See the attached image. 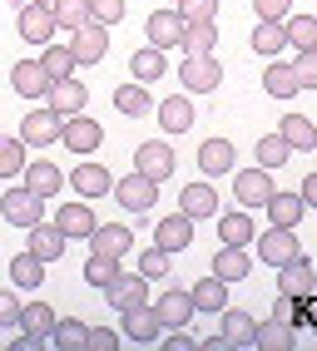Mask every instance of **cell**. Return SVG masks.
Masks as SVG:
<instances>
[{
    "instance_id": "d6a6232c",
    "label": "cell",
    "mask_w": 317,
    "mask_h": 351,
    "mask_svg": "<svg viewBox=\"0 0 317 351\" xmlns=\"http://www.w3.org/2000/svg\"><path fill=\"white\" fill-rule=\"evenodd\" d=\"M263 208H268V218H273V228H298V223H303V213H307L303 193H273Z\"/></svg>"
},
{
    "instance_id": "484cf974",
    "label": "cell",
    "mask_w": 317,
    "mask_h": 351,
    "mask_svg": "<svg viewBox=\"0 0 317 351\" xmlns=\"http://www.w3.org/2000/svg\"><path fill=\"white\" fill-rule=\"evenodd\" d=\"M184 60H198V55H213L218 50V25L213 20H189L184 25V40H178Z\"/></svg>"
},
{
    "instance_id": "3957f363",
    "label": "cell",
    "mask_w": 317,
    "mask_h": 351,
    "mask_svg": "<svg viewBox=\"0 0 317 351\" xmlns=\"http://www.w3.org/2000/svg\"><path fill=\"white\" fill-rule=\"evenodd\" d=\"M278 297H292V302L317 297V267L307 263L303 252L292 257V263H283V267H278Z\"/></svg>"
},
{
    "instance_id": "9a60e30c",
    "label": "cell",
    "mask_w": 317,
    "mask_h": 351,
    "mask_svg": "<svg viewBox=\"0 0 317 351\" xmlns=\"http://www.w3.org/2000/svg\"><path fill=\"white\" fill-rule=\"evenodd\" d=\"M64 183L80 193V198H104L109 189H115V173L104 169V163H75V173H64Z\"/></svg>"
},
{
    "instance_id": "8992f818",
    "label": "cell",
    "mask_w": 317,
    "mask_h": 351,
    "mask_svg": "<svg viewBox=\"0 0 317 351\" xmlns=\"http://www.w3.org/2000/svg\"><path fill=\"white\" fill-rule=\"evenodd\" d=\"M70 55H75V64H104V55H109V25L84 20L80 30H70Z\"/></svg>"
},
{
    "instance_id": "2e32d148",
    "label": "cell",
    "mask_w": 317,
    "mask_h": 351,
    "mask_svg": "<svg viewBox=\"0 0 317 351\" xmlns=\"http://www.w3.org/2000/svg\"><path fill=\"white\" fill-rule=\"evenodd\" d=\"M50 75H45V64L40 60H15V69H10V89L20 99H45L50 95Z\"/></svg>"
},
{
    "instance_id": "b9f144b4",
    "label": "cell",
    "mask_w": 317,
    "mask_h": 351,
    "mask_svg": "<svg viewBox=\"0 0 317 351\" xmlns=\"http://www.w3.org/2000/svg\"><path fill=\"white\" fill-rule=\"evenodd\" d=\"M253 332H258V322L248 317L243 307L238 312L223 307V337H228V346H253Z\"/></svg>"
},
{
    "instance_id": "6125c7cd",
    "label": "cell",
    "mask_w": 317,
    "mask_h": 351,
    "mask_svg": "<svg viewBox=\"0 0 317 351\" xmlns=\"http://www.w3.org/2000/svg\"><path fill=\"white\" fill-rule=\"evenodd\" d=\"M35 5H55V0H35Z\"/></svg>"
},
{
    "instance_id": "f907efd6",
    "label": "cell",
    "mask_w": 317,
    "mask_h": 351,
    "mask_svg": "<svg viewBox=\"0 0 317 351\" xmlns=\"http://www.w3.org/2000/svg\"><path fill=\"white\" fill-rule=\"evenodd\" d=\"M292 75H298L303 89H317V50H298V60H292Z\"/></svg>"
},
{
    "instance_id": "db71d44e",
    "label": "cell",
    "mask_w": 317,
    "mask_h": 351,
    "mask_svg": "<svg viewBox=\"0 0 317 351\" xmlns=\"http://www.w3.org/2000/svg\"><path fill=\"white\" fill-rule=\"evenodd\" d=\"M253 15L258 20H283V15H292V0H253Z\"/></svg>"
},
{
    "instance_id": "91938a15",
    "label": "cell",
    "mask_w": 317,
    "mask_h": 351,
    "mask_svg": "<svg viewBox=\"0 0 317 351\" xmlns=\"http://www.w3.org/2000/svg\"><path fill=\"white\" fill-rule=\"evenodd\" d=\"M40 346H45V337H30V332L15 337V351H40Z\"/></svg>"
},
{
    "instance_id": "7dc6e473",
    "label": "cell",
    "mask_w": 317,
    "mask_h": 351,
    "mask_svg": "<svg viewBox=\"0 0 317 351\" xmlns=\"http://www.w3.org/2000/svg\"><path fill=\"white\" fill-rule=\"evenodd\" d=\"M50 10H55V25L60 30H80L89 20V0H55Z\"/></svg>"
},
{
    "instance_id": "e575fe53",
    "label": "cell",
    "mask_w": 317,
    "mask_h": 351,
    "mask_svg": "<svg viewBox=\"0 0 317 351\" xmlns=\"http://www.w3.org/2000/svg\"><path fill=\"white\" fill-rule=\"evenodd\" d=\"M278 134L287 138V149H292V154H307V149H317V124L307 119V114H287V119L278 124Z\"/></svg>"
},
{
    "instance_id": "7a4b0ae2",
    "label": "cell",
    "mask_w": 317,
    "mask_h": 351,
    "mask_svg": "<svg viewBox=\"0 0 317 351\" xmlns=\"http://www.w3.org/2000/svg\"><path fill=\"white\" fill-rule=\"evenodd\" d=\"M174 163H178V154H174L169 138H144V144L134 149V169H139L144 178H154V183L174 178Z\"/></svg>"
},
{
    "instance_id": "5bb4252c",
    "label": "cell",
    "mask_w": 317,
    "mask_h": 351,
    "mask_svg": "<svg viewBox=\"0 0 317 351\" xmlns=\"http://www.w3.org/2000/svg\"><path fill=\"white\" fill-rule=\"evenodd\" d=\"M89 252H99V257H129L134 252V228L129 223H95V232H89Z\"/></svg>"
},
{
    "instance_id": "f1b7e54d",
    "label": "cell",
    "mask_w": 317,
    "mask_h": 351,
    "mask_svg": "<svg viewBox=\"0 0 317 351\" xmlns=\"http://www.w3.org/2000/svg\"><path fill=\"white\" fill-rule=\"evenodd\" d=\"M253 346L258 351H292L298 346V326H287V322H258V332H253Z\"/></svg>"
},
{
    "instance_id": "74e56055",
    "label": "cell",
    "mask_w": 317,
    "mask_h": 351,
    "mask_svg": "<svg viewBox=\"0 0 317 351\" xmlns=\"http://www.w3.org/2000/svg\"><path fill=\"white\" fill-rule=\"evenodd\" d=\"M189 297H193V312H223L228 307V282L223 277H203Z\"/></svg>"
},
{
    "instance_id": "ee69618b",
    "label": "cell",
    "mask_w": 317,
    "mask_h": 351,
    "mask_svg": "<svg viewBox=\"0 0 317 351\" xmlns=\"http://www.w3.org/2000/svg\"><path fill=\"white\" fill-rule=\"evenodd\" d=\"M115 277H119V257H99V252H89V263H84V282L89 287H109V282H115Z\"/></svg>"
},
{
    "instance_id": "11a10c76",
    "label": "cell",
    "mask_w": 317,
    "mask_h": 351,
    "mask_svg": "<svg viewBox=\"0 0 317 351\" xmlns=\"http://www.w3.org/2000/svg\"><path fill=\"white\" fill-rule=\"evenodd\" d=\"M5 326H20V297L15 292H0V332Z\"/></svg>"
},
{
    "instance_id": "d590c367",
    "label": "cell",
    "mask_w": 317,
    "mask_h": 351,
    "mask_svg": "<svg viewBox=\"0 0 317 351\" xmlns=\"http://www.w3.org/2000/svg\"><path fill=\"white\" fill-rule=\"evenodd\" d=\"M129 69H134V80H139V84H154V80H164L169 60H164V50H158V45H144V50L129 55Z\"/></svg>"
},
{
    "instance_id": "8fae6325",
    "label": "cell",
    "mask_w": 317,
    "mask_h": 351,
    "mask_svg": "<svg viewBox=\"0 0 317 351\" xmlns=\"http://www.w3.org/2000/svg\"><path fill=\"white\" fill-rule=\"evenodd\" d=\"M184 25H189V20L178 15V5H158L144 20V35H149V45H158V50H174V45L184 40Z\"/></svg>"
},
{
    "instance_id": "4316f807",
    "label": "cell",
    "mask_w": 317,
    "mask_h": 351,
    "mask_svg": "<svg viewBox=\"0 0 317 351\" xmlns=\"http://www.w3.org/2000/svg\"><path fill=\"white\" fill-rule=\"evenodd\" d=\"M20 178H25V189H30L35 198H55V193L64 189V173L55 169L50 158H40V163H25V173H20Z\"/></svg>"
},
{
    "instance_id": "d4e9b609",
    "label": "cell",
    "mask_w": 317,
    "mask_h": 351,
    "mask_svg": "<svg viewBox=\"0 0 317 351\" xmlns=\"http://www.w3.org/2000/svg\"><path fill=\"white\" fill-rule=\"evenodd\" d=\"M158 129H164V134H189L193 129V95L158 99Z\"/></svg>"
},
{
    "instance_id": "681fc988",
    "label": "cell",
    "mask_w": 317,
    "mask_h": 351,
    "mask_svg": "<svg viewBox=\"0 0 317 351\" xmlns=\"http://www.w3.org/2000/svg\"><path fill=\"white\" fill-rule=\"evenodd\" d=\"M89 20H95V25H119L124 0H89Z\"/></svg>"
},
{
    "instance_id": "836d02e7",
    "label": "cell",
    "mask_w": 317,
    "mask_h": 351,
    "mask_svg": "<svg viewBox=\"0 0 317 351\" xmlns=\"http://www.w3.org/2000/svg\"><path fill=\"white\" fill-rule=\"evenodd\" d=\"M115 109L129 114V119H144V114H154V95L134 80V84H115Z\"/></svg>"
},
{
    "instance_id": "4dcf8cb0",
    "label": "cell",
    "mask_w": 317,
    "mask_h": 351,
    "mask_svg": "<svg viewBox=\"0 0 317 351\" xmlns=\"http://www.w3.org/2000/svg\"><path fill=\"white\" fill-rule=\"evenodd\" d=\"M248 272H253V257H248L243 247H228V243H223L218 257H213V277H223V282L233 287V282H243Z\"/></svg>"
},
{
    "instance_id": "9c48e42d",
    "label": "cell",
    "mask_w": 317,
    "mask_h": 351,
    "mask_svg": "<svg viewBox=\"0 0 317 351\" xmlns=\"http://www.w3.org/2000/svg\"><path fill=\"white\" fill-rule=\"evenodd\" d=\"M178 80H184V95H213V89L223 84V64L213 55L184 60V64H178Z\"/></svg>"
},
{
    "instance_id": "f546056e",
    "label": "cell",
    "mask_w": 317,
    "mask_h": 351,
    "mask_svg": "<svg viewBox=\"0 0 317 351\" xmlns=\"http://www.w3.org/2000/svg\"><path fill=\"white\" fill-rule=\"evenodd\" d=\"M263 89L273 99H292V95H303V84H298V75H292V60H273L263 69Z\"/></svg>"
},
{
    "instance_id": "44dd1931",
    "label": "cell",
    "mask_w": 317,
    "mask_h": 351,
    "mask_svg": "<svg viewBox=\"0 0 317 351\" xmlns=\"http://www.w3.org/2000/svg\"><path fill=\"white\" fill-rule=\"evenodd\" d=\"M45 104H50L60 119H70V114H84V104H89V89L70 75V80H55L50 84V95H45Z\"/></svg>"
},
{
    "instance_id": "94428289",
    "label": "cell",
    "mask_w": 317,
    "mask_h": 351,
    "mask_svg": "<svg viewBox=\"0 0 317 351\" xmlns=\"http://www.w3.org/2000/svg\"><path fill=\"white\" fill-rule=\"evenodd\" d=\"M203 351H233V346H228V337H209V341H203Z\"/></svg>"
},
{
    "instance_id": "7402d4cb",
    "label": "cell",
    "mask_w": 317,
    "mask_h": 351,
    "mask_svg": "<svg viewBox=\"0 0 317 351\" xmlns=\"http://www.w3.org/2000/svg\"><path fill=\"white\" fill-rule=\"evenodd\" d=\"M119 317H124V337L139 341V346H154L158 337H164V322H158L154 302H144V307H134V312H119Z\"/></svg>"
},
{
    "instance_id": "816d5d0a",
    "label": "cell",
    "mask_w": 317,
    "mask_h": 351,
    "mask_svg": "<svg viewBox=\"0 0 317 351\" xmlns=\"http://www.w3.org/2000/svg\"><path fill=\"white\" fill-rule=\"evenodd\" d=\"M84 346L89 351H119V332H115V326H89Z\"/></svg>"
},
{
    "instance_id": "8d00e7d4",
    "label": "cell",
    "mask_w": 317,
    "mask_h": 351,
    "mask_svg": "<svg viewBox=\"0 0 317 351\" xmlns=\"http://www.w3.org/2000/svg\"><path fill=\"white\" fill-rule=\"evenodd\" d=\"M50 326H55V307H50L45 297L20 302V332H30V337H50Z\"/></svg>"
},
{
    "instance_id": "e0dca14e",
    "label": "cell",
    "mask_w": 317,
    "mask_h": 351,
    "mask_svg": "<svg viewBox=\"0 0 317 351\" xmlns=\"http://www.w3.org/2000/svg\"><path fill=\"white\" fill-rule=\"evenodd\" d=\"M258 243V257L268 267H283V263H292V257H298L303 247H298V232L292 228H268L263 238H253Z\"/></svg>"
},
{
    "instance_id": "4fadbf2b",
    "label": "cell",
    "mask_w": 317,
    "mask_h": 351,
    "mask_svg": "<svg viewBox=\"0 0 317 351\" xmlns=\"http://www.w3.org/2000/svg\"><path fill=\"white\" fill-rule=\"evenodd\" d=\"M233 169H238L233 138H203V144H198V173L203 178H223V173H233Z\"/></svg>"
},
{
    "instance_id": "ffe728a7",
    "label": "cell",
    "mask_w": 317,
    "mask_h": 351,
    "mask_svg": "<svg viewBox=\"0 0 317 351\" xmlns=\"http://www.w3.org/2000/svg\"><path fill=\"white\" fill-rule=\"evenodd\" d=\"M25 232H30V252L40 257L45 267H50L55 257H64V247H70V238H64V232L55 228V218H40V223H35V228H25Z\"/></svg>"
},
{
    "instance_id": "6f0895ef",
    "label": "cell",
    "mask_w": 317,
    "mask_h": 351,
    "mask_svg": "<svg viewBox=\"0 0 317 351\" xmlns=\"http://www.w3.org/2000/svg\"><path fill=\"white\" fill-rule=\"evenodd\" d=\"M158 346H164V351H198V341L184 337V326H174V337H158Z\"/></svg>"
},
{
    "instance_id": "f35d334b",
    "label": "cell",
    "mask_w": 317,
    "mask_h": 351,
    "mask_svg": "<svg viewBox=\"0 0 317 351\" xmlns=\"http://www.w3.org/2000/svg\"><path fill=\"white\" fill-rule=\"evenodd\" d=\"M253 50L268 55V60H278L287 50V35H283V20H258L253 25Z\"/></svg>"
},
{
    "instance_id": "277c9868",
    "label": "cell",
    "mask_w": 317,
    "mask_h": 351,
    "mask_svg": "<svg viewBox=\"0 0 317 351\" xmlns=\"http://www.w3.org/2000/svg\"><path fill=\"white\" fill-rule=\"evenodd\" d=\"M0 213H5L10 228H35V223L45 218V198H35L25 183H20V189H5V193H0Z\"/></svg>"
},
{
    "instance_id": "9f6ffc18",
    "label": "cell",
    "mask_w": 317,
    "mask_h": 351,
    "mask_svg": "<svg viewBox=\"0 0 317 351\" xmlns=\"http://www.w3.org/2000/svg\"><path fill=\"white\" fill-rule=\"evenodd\" d=\"M273 317H278V322H287V326H298V322H303V302H292V297H283L278 307H273Z\"/></svg>"
},
{
    "instance_id": "7c38bea8",
    "label": "cell",
    "mask_w": 317,
    "mask_h": 351,
    "mask_svg": "<svg viewBox=\"0 0 317 351\" xmlns=\"http://www.w3.org/2000/svg\"><path fill=\"white\" fill-rule=\"evenodd\" d=\"M104 302L115 312H134V307H144L149 302V277H139V272H119L115 282L104 287Z\"/></svg>"
},
{
    "instance_id": "f6af8a7d",
    "label": "cell",
    "mask_w": 317,
    "mask_h": 351,
    "mask_svg": "<svg viewBox=\"0 0 317 351\" xmlns=\"http://www.w3.org/2000/svg\"><path fill=\"white\" fill-rule=\"evenodd\" d=\"M287 158H292V149H287V138H283V134L258 138V169H283Z\"/></svg>"
},
{
    "instance_id": "60d3db41",
    "label": "cell",
    "mask_w": 317,
    "mask_h": 351,
    "mask_svg": "<svg viewBox=\"0 0 317 351\" xmlns=\"http://www.w3.org/2000/svg\"><path fill=\"white\" fill-rule=\"evenodd\" d=\"M84 337H89V326L75 317H55V326H50V341L60 351H84Z\"/></svg>"
},
{
    "instance_id": "83f0119b",
    "label": "cell",
    "mask_w": 317,
    "mask_h": 351,
    "mask_svg": "<svg viewBox=\"0 0 317 351\" xmlns=\"http://www.w3.org/2000/svg\"><path fill=\"white\" fill-rule=\"evenodd\" d=\"M218 238L228 243V247H248V243L258 238V228H253V218H248V208H238V203H233L228 213L218 218Z\"/></svg>"
},
{
    "instance_id": "30bf717a",
    "label": "cell",
    "mask_w": 317,
    "mask_h": 351,
    "mask_svg": "<svg viewBox=\"0 0 317 351\" xmlns=\"http://www.w3.org/2000/svg\"><path fill=\"white\" fill-rule=\"evenodd\" d=\"M109 193H115V198H119V208H129V213H149V208L158 203V183H154V178H144L139 169H134V173H129V178H119Z\"/></svg>"
},
{
    "instance_id": "603a6c76",
    "label": "cell",
    "mask_w": 317,
    "mask_h": 351,
    "mask_svg": "<svg viewBox=\"0 0 317 351\" xmlns=\"http://www.w3.org/2000/svg\"><path fill=\"white\" fill-rule=\"evenodd\" d=\"M178 213H189L193 223H198V218H218V193H213V183H209V178L184 183V193H178Z\"/></svg>"
},
{
    "instance_id": "ba28073f",
    "label": "cell",
    "mask_w": 317,
    "mask_h": 351,
    "mask_svg": "<svg viewBox=\"0 0 317 351\" xmlns=\"http://www.w3.org/2000/svg\"><path fill=\"white\" fill-rule=\"evenodd\" d=\"M20 144L25 149H45V144H60V114L50 104L30 109L25 119H20Z\"/></svg>"
},
{
    "instance_id": "1f68e13d",
    "label": "cell",
    "mask_w": 317,
    "mask_h": 351,
    "mask_svg": "<svg viewBox=\"0 0 317 351\" xmlns=\"http://www.w3.org/2000/svg\"><path fill=\"white\" fill-rule=\"evenodd\" d=\"M10 282H15V292H40V282H45V263L25 247L20 257H10Z\"/></svg>"
},
{
    "instance_id": "5b68a950",
    "label": "cell",
    "mask_w": 317,
    "mask_h": 351,
    "mask_svg": "<svg viewBox=\"0 0 317 351\" xmlns=\"http://www.w3.org/2000/svg\"><path fill=\"white\" fill-rule=\"evenodd\" d=\"M273 193H278L273 169H238V178H233V203L238 208H263Z\"/></svg>"
},
{
    "instance_id": "d6986e66",
    "label": "cell",
    "mask_w": 317,
    "mask_h": 351,
    "mask_svg": "<svg viewBox=\"0 0 317 351\" xmlns=\"http://www.w3.org/2000/svg\"><path fill=\"white\" fill-rule=\"evenodd\" d=\"M154 312H158V322H164V332L189 326V322H193V297H189V287H169L164 297H154Z\"/></svg>"
},
{
    "instance_id": "c3c4849f",
    "label": "cell",
    "mask_w": 317,
    "mask_h": 351,
    "mask_svg": "<svg viewBox=\"0 0 317 351\" xmlns=\"http://www.w3.org/2000/svg\"><path fill=\"white\" fill-rule=\"evenodd\" d=\"M164 272H169V252L158 247V243H149V247L139 252V277H149V282H154V277H164Z\"/></svg>"
},
{
    "instance_id": "7bdbcfd3",
    "label": "cell",
    "mask_w": 317,
    "mask_h": 351,
    "mask_svg": "<svg viewBox=\"0 0 317 351\" xmlns=\"http://www.w3.org/2000/svg\"><path fill=\"white\" fill-rule=\"evenodd\" d=\"M40 64H45V75H50V80H70L75 69H80L75 55H70V45H55V40L45 45V60H40Z\"/></svg>"
},
{
    "instance_id": "ab89813d",
    "label": "cell",
    "mask_w": 317,
    "mask_h": 351,
    "mask_svg": "<svg viewBox=\"0 0 317 351\" xmlns=\"http://www.w3.org/2000/svg\"><path fill=\"white\" fill-rule=\"evenodd\" d=\"M283 35L292 50H317V15H283Z\"/></svg>"
},
{
    "instance_id": "be15d7a7",
    "label": "cell",
    "mask_w": 317,
    "mask_h": 351,
    "mask_svg": "<svg viewBox=\"0 0 317 351\" xmlns=\"http://www.w3.org/2000/svg\"><path fill=\"white\" fill-rule=\"evenodd\" d=\"M174 5H178V0H174Z\"/></svg>"
},
{
    "instance_id": "ac0fdd59",
    "label": "cell",
    "mask_w": 317,
    "mask_h": 351,
    "mask_svg": "<svg viewBox=\"0 0 317 351\" xmlns=\"http://www.w3.org/2000/svg\"><path fill=\"white\" fill-rule=\"evenodd\" d=\"M154 243L164 247L169 257H174V252H184V247H193V218H189V213H169V218H158V223H154Z\"/></svg>"
},
{
    "instance_id": "bcb514c9",
    "label": "cell",
    "mask_w": 317,
    "mask_h": 351,
    "mask_svg": "<svg viewBox=\"0 0 317 351\" xmlns=\"http://www.w3.org/2000/svg\"><path fill=\"white\" fill-rule=\"evenodd\" d=\"M25 173V144L15 138H0V178H20Z\"/></svg>"
},
{
    "instance_id": "cb8c5ba5",
    "label": "cell",
    "mask_w": 317,
    "mask_h": 351,
    "mask_svg": "<svg viewBox=\"0 0 317 351\" xmlns=\"http://www.w3.org/2000/svg\"><path fill=\"white\" fill-rule=\"evenodd\" d=\"M95 223H99V218L89 213V198H75V203H64L60 213H55V228H60V232H64L70 243H75V238H84V243H89V232H95Z\"/></svg>"
},
{
    "instance_id": "680465c9",
    "label": "cell",
    "mask_w": 317,
    "mask_h": 351,
    "mask_svg": "<svg viewBox=\"0 0 317 351\" xmlns=\"http://www.w3.org/2000/svg\"><path fill=\"white\" fill-rule=\"evenodd\" d=\"M303 203H307V208H317V173H307V178H303Z\"/></svg>"
},
{
    "instance_id": "6da1fadb",
    "label": "cell",
    "mask_w": 317,
    "mask_h": 351,
    "mask_svg": "<svg viewBox=\"0 0 317 351\" xmlns=\"http://www.w3.org/2000/svg\"><path fill=\"white\" fill-rule=\"evenodd\" d=\"M60 144L75 158H89L104 144V129H99V119H89V114H70V119H60Z\"/></svg>"
},
{
    "instance_id": "52a82bcc",
    "label": "cell",
    "mask_w": 317,
    "mask_h": 351,
    "mask_svg": "<svg viewBox=\"0 0 317 351\" xmlns=\"http://www.w3.org/2000/svg\"><path fill=\"white\" fill-rule=\"evenodd\" d=\"M15 30H20V40L25 45H50L55 40V10L50 5H35V0H25L20 5V15H15Z\"/></svg>"
},
{
    "instance_id": "f5cc1de1",
    "label": "cell",
    "mask_w": 317,
    "mask_h": 351,
    "mask_svg": "<svg viewBox=\"0 0 317 351\" xmlns=\"http://www.w3.org/2000/svg\"><path fill=\"white\" fill-rule=\"evenodd\" d=\"M184 20H218V0H178Z\"/></svg>"
}]
</instances>
